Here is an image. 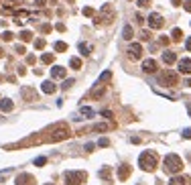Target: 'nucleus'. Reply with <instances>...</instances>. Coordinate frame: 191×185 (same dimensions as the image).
Listing matches in <instances>:
<instances>
[{"mask_svg": "<svg viewBox=\"0 0 191 185\" xmlns=\"http://www.w3.org/2000/svg\"><path fill=\"white\" fill-rule=\"evenodd\" d=\"M148 2H150V0H138V4H140V6H146Z\"/></svg>", "mask_w": 191, "mask_h": 185, "instance_id": "obj_16", "label": "nucleus"}, {"mask_svg": "<svg viewBox=\"0 0 191 185\" xmlns=\"http://www.w3.org/2000/svg\"><path fill=\"white\" fill-rule=\"evenodd\" d=\"M0 108H2V110H10V108H12V102H10V100H4V102H0Z\"/></svg>", "mask_w": 191, "mask_h": 185, "instance_id": "obj_10", "label": "nucleus"}, {"mask_svg": "<svg viewBox=\"0 0 191 185\" xmlns=\"http://www.w3.org/2000/svg\"><path fill=\"white\" fill-rule=\"evenodd\" d=\"M154 69H157L154 61H144V71H154Z\"/></svg>", "mask_w": 191, "mask_h": 185, "instance_id": "obj_8", "label": "nucleus"}, {"mask_svg": "<svg viewBox=\"0 0 191 185\" xmlns=\"http://www.w3.org/2000/svg\"><path fill=\"white\" fill-rule=\"evenodd\" d=\"M63 73H65L63 67H53V69H51V75H53V77H61Z\"/></svg>", "mask_w": 191, "mask_h": 185, "instance_id": "obj_7", "label": "nucleus"}, {"mask_svg": "<svg viewBox=\"0 0 191 185\" xmlns=\"http://www.w3.org/2000/svg\"><path fill=\"white\" fill-rule=\"evenodd\" d=\"M163 25V18L159 16V14H150L148 16V27H152V29H159Z\"/></svg>", "mask_w": 191, "mask_h": 185, "instance_id": "obj_4", "label": "nucleus"}, {"mask_svg": "<svg viewBox=\"0 0 191 185\" xmlns=\"http://www.w3.org/2000/svg\"><path fill=\"white\" fill-rule=\"evenodd\" d=\"M163 59H165L167 63H173V61H175V55H173V53H163Z\"/></svg>", "mask_w": 191, "mask_h": 185, "instance_id": "obj_9", "label": "nucleus"}, {"mask_svg": "<svg viewBox=\"0 0 191 185\" xmlns=\"http://www.w3.org/2000/svg\"><path fill=\"white\" fill-rule=\"evenodd\" d=\"M140 49H143L140 45H132V47H130V51H128L130 57H140Z\"/></svg>", "mask_w": 191, "mask_h": 185, "instance_id": "obj_6", "label": "nucleus"}, {"mask_svg": "<svg viewBox=\"0 0 191 185\" xmlns=\"http://www.w3.org/2000/svg\"><path fill=\"white\" fill-rule=\"evenodd\" d=\"M71 67H73V69H79V59H71Z\"/></svg>", "mask_w": 191, "mask_h": 185, "instance_id": "obj_12", "label": "nucleus"}, {"mask_svg": "<svg viewBox=\"0 0 191 185\" xmlns=\"http://www.w3.org/2000/svg\"><path fill=\"white\" fill-rule=\"evenodd\" d=\"M175 82H177V75H175V73H171V71H167V73H163V75H161V84L173 86Z\"/></svg>", "mask_w": 191, "mask_h": 185, "instance_id": "obj_2", "label": "nucleus"}, {"mask_svg": "<svg viewBox=\"0 0 191 185\" xmlns=\"http://www.w3.org/2000/svg\"><path fill=\"white\" fill-rule=\"evenodd\" d=\"M179 69H181L183 73H189V71H191V61H189V59H183L181 65H179Z\"/></svg>", "mask_w": 191, "mask_h": 185, "instance_id": "obj_5", "label": "nucleus"}, {"mask_svg": "<svg viewBox=\"0 0 191 185\" xmlns=\"http://www.w3.org/2000/svg\"><path fill=\"white\" fill-rule=\"evenodd\" d=\"M43 88H45V92H53V90H55V86H53V84H45Z\"/></svg>", "mask_w": 191, "mask_h": 185, "instance_id": "obj_13", "label": "nucleus"}, {"mask_svg": "<svg viewBox=\"0 0 191 185\" xmlns=\"http://www.w3.org/2000/svg\"><path fill=\"white\" fill-rule=\"evenodd\" d=\"M55 47H57V51H65V45H63V43H57Z\"/></svg>", "mask_w": 191, "mask_h": 185, "instance_id": "obj_15", "label": "nucleus"}, {"mask_svg": "<svg viewBox=\"0 0 191 185\" xmlns=\"http://www.w3.org/2000/svg\"><path fill=\"white\" fill-rule=\"evenodd\" d=\"M187 49H189V51H191V39H189V41H187Z\"/></svg>", "mask_w": 191, "mask_h": 185, "instance_id": "obj_17", "label": "nucleus"}, {"mask_svg": "<svg viewBox=\"0 0 191 185\" xmlns=\"http://www.w3.org/2000/svg\"><path fill=\"white\" fill-rule=\"evenodd\" d=\"M154 161H157L154 153H144L143 157H140V167H143V169H148V171H152V169H154Z\"/></svg>", "mask_w": 191, "mask_h": 185, "instance_id": "obj_1", "label": "nucleus"}, {"mask_svg": "<svg viewBox=\"0 0 191 185\" xmlns=\"http://www.w3.org/2000/svg\"><path fill=\"white\" fill-rule=\"evenodd\" d=\"M167 163H169V165H167V171H177V169L181 167V165H179V159H177L175 155L167 157Z\"/></svg>", "mask_w": 191, "mask_h": 185, "instance_id": "obj_3", "label": "nucleus"}, {"mask_svg": "<svg viewBox=\"0 0 191 185\" xmlns=\"http://www.w3.org/2000/svg\"><path fill=\"white\" fill-rule=\"evenodd\" d=\"M132 37V29H130V25H126L124 27V39H130Z\"/></svg>", "mask_w": 191, "mask_h": 185, "instance_id": "obj_11", "label": "nucleus"}, {"mask_svg": "<svg viewBox=\"0 0 191 185\" xmlns=\"http://www.w3.org/2000/svg\"><path fill=\"white\" fill-rule=\"evenodd\" d=\"M171 185H187V181H179V177H177V179H175Z\"/></svg>", "mask_w": 191, "mask_h": 185, "instance_id": "obj_14", "label": "nucleus"}]
</instances>
